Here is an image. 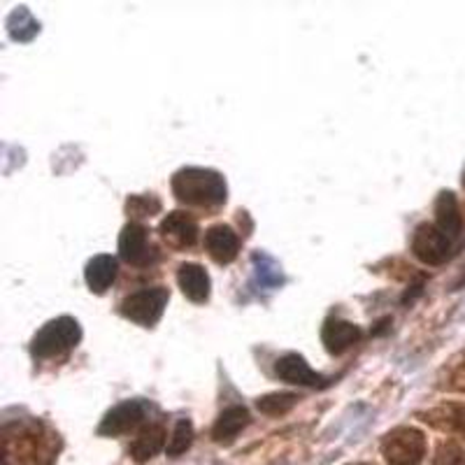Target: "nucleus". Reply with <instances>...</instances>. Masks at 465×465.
<instances>
[{
	"mask_svg": "<svg viewBox=\"0 0 465 465\" xmlns=\"http://www.w3.org/2000/svg\"><path fill=\"white\" fill-rule=\"evenodd\" d=\"M173 193L177 201L198 207H219L228 198L226 180L207 168H184L174 173Z\"/></svg>",
	"mask_w": 465,
	"mask_h": 465,
	"instance_id": "1",
	"label": "nucleus"
},
{
	"mask_svg": "<svg viewBox=\"0 0 465 465\" xmlns=\"http://www.w3.org/2000/svg\"><path fill=\"white\" fill-rule=\"evenodd\" d=\"M61 451V440L40 421H31L16 433V442H3L5 463L12 454L19 465H54Z\"/></svg>",
	"mask_w": 465,
	"mask_h": 465,
	"instance_id": "2",
	"label": "nucleus"
},
{
	"mask_svg": "<svg viewBox=\"0 0 465 465\" xmlns=\"http://www.w3.org/2000/svg\"><path fill=\"white\" fill-rule=\"evenodd\" d=\"M82 340V326L73 317H58L54 322L45 323L37 335L33 338L31 354L35 359L45 361L52 356H61L70 349H74Z\"/></svg>",
	"mask_w": 465,
	"mask_h": 465,
	"instance_id": "3",
	"label": "nucleus"
},
{
	"mask_svg": "<svg viewBox=\"0 0 465 465\" xmlns=\"http://www.w3.org/2000/svg\"><path fill=\"white\" fill-rule=\"evenodd\" d=\"M429 451L426 435L412 426H398L381 440V456L389 465H419Z\"/></svg>",
	"mask_w": 465,
	"mask_h": 465,
	"instance_id": "4",
	"label": "nucleus"
},
{
	"mask_svg": "<svg viewBox=\"0 0 465 465\" xmlns=\"http://www.w3.org/2000/svg\"><path fill=\"white\" fill-rule=\"evenodd\" d=\"M170 293L163 286H153V289H143L138 293H131L128 298H124L122 302V314L126 319H131L133 323H140V326H153L163 317L165 307H168Z\"/></svg>",
	"mask_w": 465,
	"mask_h": 465,
	"instance_id": "5",
	"label": "nucleus"
},
{
	"mask_svg": "<svg viewBox=\"0 0 465 465\" xmlns=\"http://www.w3.org/2000/svg\"><path fill=\"white\" fill-rule=\"evenodd\" d=\"M412 254L426 265H442L451 256V238L435 223H421L412 235Z\"/></svg>",
	"mask_w": 465,
	"mask_h": 465,
	"instance_id": "6",
	"label": "nucleus"
},
{
	"mask_svg": "<svg viewBox=\"0 0 465 465\" xmlns=\"http://www.w3.org/2000/svg\"><path fill=\"white\" fill-rule=\"evenodd\" d=\"M147 417V405L143 401H126L122 405L112 407L110 412L103 419L101 429L98 433L101 435H122L128 433L131 429H135L143 419Z\"/></svg>",
	"mask_w": 465,
	"mask_h": 465,
	"instance_id": "7",
	"label": "nucleus"
},
{
	"mask_svg": "<svg viewBox=\"0 0 465 465\" xmlns=\"http://www.w3.org/2000/svg\"><path fill=\"white\" fill-rule=\"evenodd\" d=\"M161 238L174 249L193 247L198 240V223L196 219L186 214V212H170L168 217L161 222Z\"/></svg>",
	"mask_w": 465,
	"mask_h": 465,
	"instance_id": "8",
	"label": "nucleus"
},
{
	"mask_svg": "<svg viewBox=\"0 0 465 465\" xmlns=\"http://www.w3.org/2000/svg\"><path fill=\"white\" fill-rule=\"evenodd\" d=\"M119 254L126 263L138 265V268L149 263L152 247H149V232L143 223L131 222L124 226L122 238H119Z\"/></svg>",
	"mask_w": 465,
	"mask_h": 465,
	"instance_id": "9",
	"label": "nucleus"
},
{
	"mask_svg": "<svg viewBox=\"0 0 465 465\" xmlns=\"http://www.w3.org/2000/svg\"><path fill=\"white\" fill-rule=\"evenodd\" d=\"M205 252L210 259L219 265H228L238 259L240 254V238L238 232L232 231L231 226H212L205 232Z\"/></svg>",
	"mask_w": 465,
	"mask_h": 465,
	"instance_id": "10",
	"label": "nucleus"
},
{
	"mask_svg": "<svg viewBox=\"0 0 465 465\" xmlns=\"http://www.w3.org/2000/svg\"><path fill=\"white\" fill-rule=\"evenodd\" d=\"M417 417L423 423H429L430 429L459 435L465 440V402H444V405L433 407L429 412H419Z\"/></svg>",
	"mask_w": 465,
	"mask_h": 465,
	"instance_id": "11",
	"label": "nucleus"
},
{
	"mask_svg": "<svg viewBox=\"0 0 465 465\" xmlns=\"http://www.w3.org/2000/svg\"><path fill=\"white\" fill-rule=\"evenodd\" d=\"M275 375L280 377L286 384L296 386H326L328 380L319 372H314L310 368L305 359L301 354H286L282 359H277L275 363Z\"/></svg>",
	"mask_w": 465,
	"mask_h": 465,
	"instance_id": "12",
	"label": "nucleus"
},
{
	"mask_svg": "<svg viewBox=\"0 0 465 465\" xmlns=\"http://www.w3.org/2000/svg\"><path fill=\"white\" fill-rule=\"evenodd\" d=\"M322 340L326 344L328 354H344L361 340V328L344 319H328L322 328Z\"/></svg>",
	"mask_w": 465,
	"mask_h": 465,
	"instance_id": "13",
	"label": "nucleus"
},
{
	"mask_svg": "<svg viewBox=\"0 0 465 465\" xmlns=\"http://www.w3.org/2000/svg\"><path fill=\"white\" fill-rule=\"evenodd\" d=\"M177 284H180L182 293L196 305L207 302V298H210V275H207L203 265L182 263L180 270H177Z\"/></svg>",
	"mask_w": 465,
	"mask_h": 465,
	"instance_id": "14",
	"label": "nucleus"
},
{
	"mask_svg": "<svg viewBox=\"0 0 465 465\" xmlns=\"http://www.w3.org/2000/svg\"><path fill=\"white\" fill-rule=\"evenodd\" d=\"M249 426V412L247 407L242 405H231L226 407L222 414H219L214 429H212V440L217 444H232L238 440V435L242 433Z\"/></svg>",
	"mask_w": 465,
	"mask_h": 465,
	"instance_id": "15",
	"label": "nucleus"
},
{
	"mask_svg": "<svg viewBox=\"0 0 465 465\" xmlns=\"http://www.w3.org/2000/svg\"><path fill=\"white\" fill-rule=\"evenodd\" d=\"M163 444H165L163 426H161V423H149V426H144V429L135 435V440H133L131 447H128V454L133 456L135 463H147V460H152L153 456L163 450Z\"/></svg>",
	"mask_w": 465,
	"mask_h": 465,
	"instance_id": "16",
	"label": "nucleus"
},
{
	"mask_svg": "<svg viewBox=\"0 0 465 465\" xmlns=\"http://www.w3.org/2000/svg\"><path fill=\"white\" fill-rule=\"evenodd\" d=\"M435 226L442 232H447L451 240L463 228V214H460L459 201H456L451 191H442L438 196V203H435Z\"/></svg>",
	"mask_w": 465,
	"mask_h": 465,
	"instance_id": "17",
	"label": "nucleus"
},
{
	"mask_svg": "<svg viewBox=\"0 0 465 465\" xmlns=\"http://www.w3.org/2000/svg\"><path fill=\"white\" fill-rule=\"evenodd\" d=\"M84 280L94 293H105L116 280V261L110 254L94 256L86 265Z\"/></svg>",
	"mask_w": 465,
	"mask_h": 465,
	"instance_id": "18",
	"label": "nucleus"
},
{
	"mask_svg": "<svg viewBox=\"0 0 465 465\" xmlns=\"http://www.w3.org/2000/svg\"><path fill=\"white\" fill-rule=\"evenodd\" d=\"M7 31H10L12 40H19V43H28L40 33V24L31 16V12L26 7H19L10 15L7 19Z\"/></svg>",
	"mask_w": 465,
	"mask_h": 465,
	"instance_id": "19",
	"label": "nucleus"
},
{
	"mask_svg": "<svg viewBox=\"0 0 465 465\" xmlns=\"http://www.w3.org/2000/svg\"><path fill=\"white\" fill-rule=\"evenodd\" d=\"M298 405L296 393H268V396L259 398L256 401V410L265 417H284L286 412H291L293 407Z\"/></svg>",
	"mask_w": 465,
	"mask_h": 465,
	"instance_id": "20",
	"label": "nucleus"
},
{
	"mask_svg": "<svg viewBox=\"0 0 465 465\" xmlns=\"http://www.w3.org/2000/svg\"><path fill=\"white\" fill-rule=\"evenodd\" d=\"M191 442H193V423H191L189 419H180L177 426H174L173 435H170L165 454H168L170 459H177V456H182L189 450Z\"/></svg>",
	"mask_w": 465,
	"mask_h": 465,
	"instance_id": "21",
	"label": "nucleus"
},
{
	"mask_svg": "<svg viewBox=\"0 0 465 465\" xmlns=\"http://www.w3.org/2000/svg\"><path fill=\"white\" fill-rule=\"evenodd\" d=\"M465 463V450L456 440H447L438 447L433 456V465H463Z\"/></svg>",
	"mask_w": 465,
	"mask_h": 465,
	"instance_id": "22",
	"label": "nucleus"
},
{
	"mask_svg": "<svg viewBox=\"0 0 465 465\" xmlns=\"http://www.w3.org/2000/svg\"><path fill=\"white\" fill-rule=\"evenodd\" d=\"M126 212L131 217H153L161 212V201L156 196H131L126 201Z\"/></svg>",
	"mask_w": 465,
	"mask_h": 465,
	"instance_id": "23",
	"label": "nucleus"
},
{
	"mask_svg": "<svg viewBox=\"0 0 465 465\" xmlns=\"http://www.w3.org/2000/svg\"><path fill=\"white\" fill-rule=\"evenodd\" d=\"M440 386L447 389V391L465 393V361L463 363L451 365L450 371H447V377H444V381Z\"/></svg>",
	"mask_w": 465,
	"mask_h": 465,
	"instance_id": "24",
	"label": "nucleus"
},
{
	"mask_svg": "<svg viewBox=\"0 0 465 465\" xmlns=\"http://www.w3.org/2000/svg\"><path fill=\"white\" fill-rule=\"evenodd\" d=\"M349 465H375V463H368V460H361V463H349Z\"/></svg>",
	"mask_w": 465,
	"mask_h": 465,
	"instance_id": "25",
	"label": "nucleus"
},
{
	"mask_svg": "<svg viewBox=\"0 0 465 465\" xmlns=\"http://www.w3.org/2000/svg\"><path fill=\"white\" fill-rule=\"evenodd\" d=\"M463 186H465V174H463Z\"/></svg>",
	"mask_w": 465,
	"mask_h": 465,
	"instance_id": "26",
	"label": "nucleus"
},
{
	"mask_svg": "<svg viewBox=\"0 0 465 465\" xmlns=\"http://www.w3.org/2000/svg\"><path fill=\"white\" fill-rule=\"evenodd\" d=\"M463 282H465V277H463Z\"/></svg>",
	"mask_w": 465,
	"mask_h": 465,
	"instance_id": "27",
	"label": "nucleus"
}]
</instances>
